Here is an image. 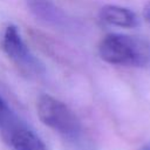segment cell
<instances>
[{
  "mask_svg": "<svg viewBox=\"0 0 150 150\" xmlns=\"http://www.w3.org/2000/svg\"><path fill=\"white\" fill-rule=\"evenodd\" d=\"M98 55L110 64L143 67L150 62V46L129 35L108 34L98 45Z\"/></svg>",
  "mask_w": 150,
  "mask_h": 150,
  "instance_id": "6da1fadb",
  "label": "cell"
},
{
  "mask_svg": "<svg viewBox=\"0 0 150 150\" xmlns=\"http://www.w3.org/2000/svg\"><path fill=\"white\" fill-rule=\"evenodd\" d=\"M36 111L40 121L68 141H77L82 125L76 114L62 101L43 94L38 98Z\"/></svg>",
  "mask_w": 150,
  "mask_h": 150,
  "instance_id": "7a4b0ae2",
  "label": "cell"
},
{
  "mask_svg": "<svg viewBox=\"0 0 150 150\" xmlns=\"http://www.w3.org/2000/svg\"><path fill=\"white\" fill-rule=\"evenodd\" d=\"M1 48L9 60L26 75L41 76L45 74L43 63L34 55L14 25H8L1 38Z\"/></svg>",
  "mask_w": 150,
  "mask_h": 150,
  "instance_id": "3957f363",
  "label": "cell"
},
{
  "mask_svg": "<svg viewBox=\"0 0 150 150\" xmlns=\"http://www.w3.org/2000/svg\"><path fill=\"white\" fill-rule=\"evenodd\" d=\"M26 2L30 13L45 23L54 27H67L69 25L66 13L52 0H26Z\"/></svg>",
  "mask_w": 150,
  "mask_h": 150,
  "instance_id": "277c9868",
  "label": "cell"
},
{
  "mask_svg": "<svg viewBox=\"0 0 150 150\" xmlns=\"http://www.w3.org/2000/svg\"><path fill=\"white\" fill-rule=\"evenodd\" d=\"M4 139L13 150H48L43 141L25 122Z\"/></svg>",
  "mask_w": 150,
  "mask_h": 150,
  "instance_id": "5b68a950",
  "label": "cell"
},
{
  "mask_svg": "<svg viewBox=\"0 0 150 150\" xmlns=\"http://www.w3.org/2000/svg\"><path fill=\"white\" fill-rule=\"evenodd\" d=\"M98 16L103 22L122 28H134L139 23L135 12L118 5L103 6L98 12Z\"/></svg>",
  "mask_w": 150,
  "mask_h": 150,
  "instance_id": "8992f818",
  "label": "cell"
},
{
  "mask_svg": "<svg viewBox=\"0 0 150 150\" xmlns=\"http://www.w3.org/2000/svg\"><path fill=\"white\" fill-rule=\"evenodd\" d=\"M143 18L150 23V2H148L143 8Z\"/></svg>",
  "mask_w": 150,
  "mask_h": 150,
  "instance_id": "52a82bcc",
  "label": "cell"
}]
</instances>
